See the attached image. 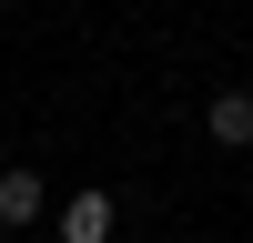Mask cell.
<instances>
[{
	"label": "cell",
	"mask_w": 253,
	"mask_h": 243,
	"mask_svg": "<svg viewBox=\"0 0 253 243\" xmlns=\"http://www.w3.org/2000/svg\"><path fill=\"white\" fill-rule=\"evenodd\" d=\"M51 233L61 243H112L122 233V202L112 193H71V202H51Z\"/></svg>",
	"instance_id": "obj_1"
},
{
	"label": "cell",
	"mask_w": 253,
	"mask_h": 243,
	"mask_svg": "<svg viewBox=\"0 0 253 243\" xmlns=\"http://www.w3.org/2000/svg\"><path fill=\"white\" fill-rule=\"evenodd\" d=\"M41 213H51V182L31 162H0V233H31Z\"/></svg>",
	"instance_id": "obj_2"
},
{
	"label": "cell",
	"mask_w": 253,
	"mask_h": 243,
	"mask_svg": "<svg viewBox=\"0 0 253 243\" xmlns=\"http://www.w3.org/2000/svg\"><path fill=\"white\" fill-rule=\"evenodd\" d=\"M203 142L253 152V91H213V101H203Z\"/></svg>",
	"instance_id": "obj_3"
}]
</instances>
